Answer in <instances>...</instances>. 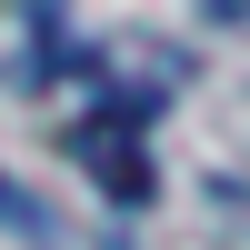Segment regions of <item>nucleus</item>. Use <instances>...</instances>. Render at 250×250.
Wrapping results in <instances>:
<instances>
[{
	"instance_id": "1",
	"label": "nucleus",
	"mask_w": 250,
	"mask_h": 250,
	"mask_svg": "<svg viewBox=\"0 0 250 250\" xmlns=\"http://www.w3.org/2000/svg\"><path fill=\"white\" fill-rule=\"evenodd\" d=\"M210 20H230V30H250V0H200Z\"/></svg>"
}]
</instances>
